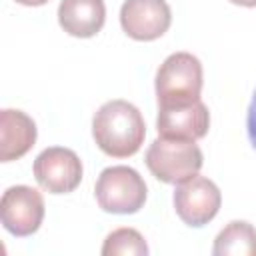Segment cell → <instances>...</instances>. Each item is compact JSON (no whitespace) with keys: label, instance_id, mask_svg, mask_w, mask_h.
<instances>
[{"label":"cell","instance_id":"4fadbf2b","mask_svg":"<svg viewBox=\"0 0 256 256\" xmlns=\"http://www.w3.org/2000/svg\"><path fill=\"white\" fill-rule=\"evenodd\" d=\"M148 252L144 236L134 228H118L102 244V256H146Z\"/></svg>","mask_w":256,"mask_h":256},{"label":"cell","instance_id":"8992f818","mask_svg":"<svg viewBox=\"0 0 256 256\" xmlns=\"http://www.w3.org/2000/svg\"><path fill=\"white\" fill-rule=\"evenodd\" d=\"M172 200L178 218L192 228H200L218 214L222 194L210 178L194 174L192 178L176 184Z\"/></svg>","mask_w":256,"mask_h":256},{"label":"cell","instance_id":"7c38bea8","mask_svg":"<svg viewBox=\"0 0 256 256\" xmlns=\"http://www.w3.org/2000/svg\"><path fill=\"white\" fill-rule=\"evenodd\" d=\"M214 256H256V228L246 220L226 224L212 248Z\"/></svg>","mask_w":256,"mask_h":256},{"label":"cell","instance_id":"9c48e42d","mask_svg":"<svg viewBox=\"0 0 256 256\" xmlns=\"http://www.w3.org/2000/svg\"><path fill=\"white\" fill-rule=\"evenodd\" d=\"M208 128L210 112L200 98L184 104L158 106L156 130L162 138H180L196 142L208 134Z\"/></svg>","mask_w":256,"mask_h":256},{"label":"cell","instance_id":"7a4b0ae2","mask_svg":"<svg viewBox=\"0 0 256 256\" xmlns=\"http://www.w3.org/2000/svg\"><path fill=\"white\" fill-rule=\"evenodd\" d=\"M204 72L200 60L190 52L170 54L158 68L154 90L158 106L184 104L200 98Z\"/></svg>","mask_w":256,"mask_h":256},{"label":"cell","instance_id":"2e32d148","mask_svg":"<svg viewBox=\"0 0 256 256\" xmlns=\"http://www.w3.org/2000/svg\"><path fill=\"white\" fill-rule=\"evenodd\" d=\"M236 6H244V8H256V0H230Z\"/></svg>","mask_w":256,"mask_h":256},{"label":"cell","instance_id":"3957f363","mask_svg":"<svg viewBox=\"0 0 256 256\" xmlns=\"http://www.w3.org/2000/svg\"><path fill=\"white\" fill-rule=\"evenodd\" d=\"M150 174L164 184H180L200 172L204 164L202 150L194 140L156 138L146 150Z\"/></svg>","mask_w":256,"mask_h":256},{"label":"cell","instance_id":"9a60e30c","mask_svg":"<svg viewBox=\"0 0 256 256\" xmlns=\"http://www.w3.org/2000/svg\"><path fill=\"white\" fill-rule=\"evenodd\" d=\"M14 2H18V4H22V6H44V4L50 2V0H14Z\"/></svg>","mask_w":256,"mask_h":256},{"label":"cell","instance_id":"52a82bcc","mask_svg":"<svg viewBox=\"0 0 256 256\" xmlns=\"http://www.w3.org/2000/svg\"><path fill=\"white\" fill-rule=\"evenodd\" d=\"M44 198L32 186H10L0 200V220L2 226L18 238L34 234L44 220Z\"/></svg>","mask_w":256,"mask_h":256},{"label":"cell","instance_id":"5bb4252c","mask_svg":"<svg viewBox=\"0 0 256 256\" xmlns=\"http://www.w3.org/2000/svg\"><path fill=\"white\" fill-rule=\"evenodd\" d=\"M246 132H248V140L252 144V148L256 150V90L252 94L248 112H246Z\"/></svg>","mask_w":256,"mask_h":256},{"label":"cell","instance_id":"277c9868","mask_svg":"<svg viewBox=\"0 0 256 256\" xmlns=\"http://www.w3.org/2000/svg\"><path fill=\"white\" fill-rule=\"evenodd\" d=\"M98 206L108 214H134L148 196L144 178L130 166H108L94 184Z\"/></svg>","mask_w":256,"mask_h":256},{"label":"cell","instance_id":"8fae6325","mask_svg":"<svg viewBox=\"0 0 256 256\" xmlns=\"http://www.w3.org/2000/svg\"><path fill=\"white\" fill-rule=\"evenodd\" d=\"M106 20L104 0H62L58 4V24L74 38L96 36Z\"/></svg>","mask_w":256,"mask_h":256},{"label":"cell","instance_id":"30bf717a","mask_svg":"<svg viewBox=\"0 0 256 256\" xmlns=\"http://www.w3.org/2000/svg\"><path fill=\"white\" fill-rule=\"evenodd\" d=\"M36 142L34 120L14 108H4L0 112V160L12 162L30 152Z\"/></svg>","mask_w":256,"mask_h":256},{"label":"cell","instance_id":"6da1fadb","mask_svg":"<svg viewBox=\"0 0 256 256\" xmlns=\"http://www.w3.org/2000/svg\"><path fill=\"white\" fill-rule=\"evenodd\" d=\"M144 136V118L140 110L128 100H108L96 110L92 118V138L106 156H134L142 148Z\"/></svg>","mask_w":256,"mask_h":256},{"label":"cell","instance_id":"5b68a950","mask_svg":"<svg viewBox=\"0 0 256 256\" xmlns=\"http://www.w3.org/2000/svg\"><path fill=\"white\" fill-rule=\"evenodd\" d=\"M34 178L48 194H70L82 182V160L78 154L64 146H50L34 160Z\"/></svg>","mask_w":256,"mask_h":256},{"label":"cell","instance_id":"ba28073f","mask_svg":"<svg viewBox=\"0 0 256 256\" xmlns=\"http://www.w3.org/2000/svg\"><path fill=\"white\" fill-rule=\"evenodd\" d=\"M172 24V10L166 0H126L120 8L124 34L138 42L158 40Z\"/></svg>","mask_w":256,"mask_h":256}]
</instances>
